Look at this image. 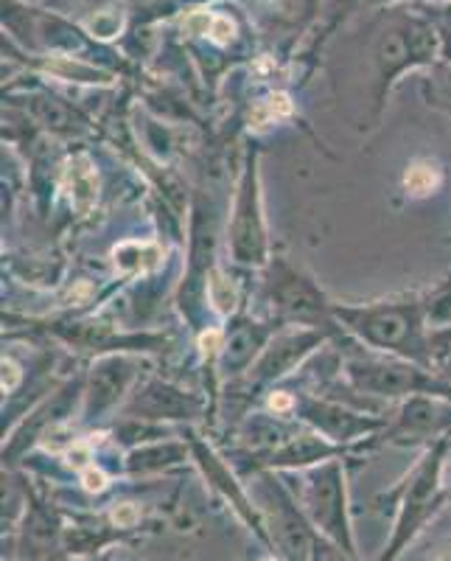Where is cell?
<instances>
[{"label":"cell","instance_id":"7c38bea8","mask_svg":"<svg viewBox=\"0 0 451 561\" xmlns=\"http://www.w3.org/2000/svg\"><path fill=\"white\" fill-rule=\"evenodd\" d=\"M127 413L129 419L140 421H192L203 413V402L194 393L165 382V379H149L132 396Z\"/></svg>","mask_w":451,"mask_h":561},{"label":"cell","instance_id":"d6986e66","mask_svg":"<svg viewBox=\"0 0 451 561\" xmlns=\"http://www.w3.org/2000/svg\"><path fill=\"white\" fill-rule=\"evenodd\" d=\"M113 262H115V270H122V273L127 275L152 273V270L163 262V250H160L158 244L127 242L115 248Z\"/></svg>","mask_w":451,"mask_h":561},{"label":"cell","instance_id":"8fae6325","mask_svg":"<svg viewBox=\"0 0 451 561\" xmlns=\"http://www.w3.org/2000/svg\"><path fill=\"white\" fill-rule=\"evenodd\" d=\"M451 435V399L440 396H409L388 424V440H449Z\"/></svg>","mask_w":451,"mask_h":561},{"label":"cell","instance_id":"5bb4252c","mask_svg":"<svg viewBox=\"0 0 451 561\" xmlns=\"http://www.w3.org/2000/svg\"><path fill=\"white\" fill-rule=\"evenodd\" d=\"M345 447L334 444V440L323 438L320 433H300L289 435L273 449L255 455V469H267V472H278V469H312V466L325 463V460L343 458Z\"/></svg>","mask_w":451,"mask_h":561},{"label":"cell","instance_id":"ac0fdd59","mask_svg":"<svg viewBox=\"0 0 451 561\" xmlns=\"http://www.w3.org/2000/svg\"><path fill=\"white\" fill-rule=\"evenodd\" d=\"M188 449L185 444L177 440H165V444H147V447L132 449L127 455V469L132 474H152L163 472L169 466H177L188 458Z\"/></svg>","mask_w":451,"mask_h":561},{"label":"cell","instance_id":"ffe728a7","mask_svg":"<svg viewBox=\"0 0 451 561\" xmlns=\"http://www.w3.org/2000/svg\"><path fill=\"white\" fill-rule=\"evenodd\" d=\"M440 183H443V169L429 158L413 160L404 172V188L409 197H429L438 192Z\"/></svg>","mask_w":451,"mask_h":561},{"label":"cell","instance_id":"603a6c76","mask_svg":"<svg viewBox=\"0 0 451 561\" xmlns=\"http://www.w3.org/2000/svg\"><path fill=\"white\" fill-rule=\"evenodd\" d=\"M34 113H37L39 122L48 129H54V133H77V124H73L70 113L57 102V99H43Z\"/></svg>","mask_w":451,"mask_h":561},{"label":"cell","instance_id":"cb8c5ba5","mask_svg":"<svg viewBox=\"0 0 451 561\" xmlns=\"http://www.w3.org/2000/svg\"><path fill=\"white\" fill-rule=\"evenodd\" d=\"M432 370L451 382V329L432 332Z\"/></svg>","mask_w":451,"mask_h":561},{"label":"cell","instance_id":"d4e9b609","mask_svg":"<svg viewBox=\"0 0 451 561\" xmlns=\"http://www.w3.org/2000/svg\"><path fill=\"white\" fill-rule=\"evenodd\" d=\"M312 561H354V556H348L345 550H339L337 545L328 542V539H320L314 542L312 550Z\"/></svg>","mask_w":451,"mask_h":561},{"label":"cell","instance_id":"484cf974","mask_svg":"<svg viewBox=\"0 0 451 561\" xmlns=\"http://www.w3.org/2000/svg\"><path fill=\"white\" fill-rule=\"evenodd\" d=\"M23 382V370L12 357H3V393H14Z\"/></svg>","mask_w":451,"mask_h":561},{"label":"cell","instance_id":"7a4b0ae2","mask_svg":"<svg viewBox=\"0 0 451 561\" xmlns=\"http://www.w3.org/2000/svg\"><path fill=\"white\" fill-rule=\"evenodd\" d=\"M343 374L354 390L373 399H409V396H440L451 399V382L432 368L393 354H356L343 365Z\"/></svg>","mask_w":451,"mask_h":561},{"label":"cell","instance_id":"44dd1931","mask_svg":"<svg viewBox=\"0 0 451 561\" xmlns=\"http://www.w3.org/2000/svg\"><path fill=\"white\" fill-rule=\"evenodd\" d=\"M205 295H208L210 307L217 309L219 314H224V318L233 314L235 307H239V287H235V280L217 267L210 270L208 284H205Z\"/></svg>","mask_w":451,"mask_h":561},{"label":"cell","instance_id":"ba28073f","mask_svg":"<svg viewBox=\"0 0 451 561\" xmlns=\"http://www.w3.org/2000/svg\"><path fill=\"white\" fill-rule=\"evenodd\" d=\"M292 415L303 419L314 433L323 438L334 440V444H350V440L368 438L379 430H388V421L375 419V415L359 413L339 402H328V399H317V396L294 393V410Z\"/></svg>","mask_w":451,"mask_h":561},{"label":"cell","instance_id":"9a60e30c","mask_svg":"<svg viewBox=\"0 0 451 561\" xmlns=\"http://www.w3.org/2000/svg\"><path fill=\"white\" fill-rule=\"evenodd\" d=\"M188 438H192V440H188V447H192L194 460H197L199 469L205 472L208 483L213 485V489H217L219 494H222V497L228 500V503L233 505L235 511H239V517L247 519V523L253 525V530L261 536V539H264V542L273 545V539H269V530L264 528V523H261L258 511H255V505L250 503V497L244 494V489L239 485V480L230 474V469L224 466V460L219 458V455L213 453V449H210L205 440H199L197 435H188Z\"/></svg>","mask_w":451,"mask_h":561},{"label":"cell","instance_id":"4316f807","mask_svg":"<svg viewBox=\"0 0 451 561\" xmlns=\"http://www.w3.org/2000/svg\"><path fill=\"white\" fill-rule=\"evenodd\" d=\"M235 37V26L230 18H213V26H210V39L219 45H228Z\"/></svg>","mask_w":451,"mask_h":561},{"label":"cell","instance_id":"f1b7e54d","mask_svg":"<svg viewBox=\"0 0 451 561\" xmlns=\"http://www.w3.org/2000/svg\"><path fill=\"white\" fill-rule=\"evenodd\" d=\"M82 480H84V489H88V491H102L104 485H107V478H104V472H102V469H96V466L84 469Z\"/></svg>","mask_w":451,"mask_h":561},{"label":"cell","instance_id":"277c9868","mask_svg":"<svg viewBox=\"0 0 451 561\" xmlns=\"http://www.w3.org/2000/svg\"><path fill=\"white\" fill-rule=\"evenodd\" d=\"M228 250L235 264L250 270H267L273 262L264 203H261V158L258 149L253 147L244 158L242 178H239V188H235L233 214H230L228 225Z\"/></svg>","mask_w":451,"mask_h":561},{"label":"cell","instance_id":"9c48e42d","mask_svg":"<svg viewBox=\"0 0 451 561\" xmlns=\"http://www.w3.org/2000/svg\"><path fill=\"white\" fill-rule=\"evenodd\" d=\"M325 340H328V332L325 329H312V325L275 334L267 343V348H264V354L258 357V363L250 368L247 382L255 385V388L280 382V379L289 377L292 370H298L305 359L312 357Z\"/></svg>","mask_w":451,"mask_h":561},{"label":"cell","instance_id":"2e32d148","mask_svg":"<svg viewBox=\"0 0 451 561\" xmlns=\"http://www.w3.org/2000/svg\"><path fill=\"white\" fill-rule=\"evenodd\" d=\"M435 43L426 32H404V28H395V32L384 34L382 43H379V65H382V99L384 90L390 88L401 70H407V65L420 62V59L432 57Z\"/></svg>","mask_w":451,"mask_h":561},{"label":"cell","instance_id":"4fadbf2b","mask_svg":"<svg viewBox=\"0 0 451 561\" xmlns=\"http://www.w3.org/2000/svg\"><path fill=\"white\" fill-rule=\"evenodd\" d=\"M273 340V325L258 323V320L239 314L228 325L222 340V354H219V370L222 377L239 379L250 374L258 357L264 354L267 343Z\"/></svg>","mask_w":451,"mask_h":561},{"label":"cell","instance_id":"3957f363","mask_svg":"<svg viewBox=\"0 0 451 561\" xmlns=\"http://www.w3.org/2000/svg\"><path fill=\"white\" fill-rule=\"evenodd\" d=\"M446 447H449V440H435L395 491V500H398V505H395V530L379 561L398 559L401 550L413 542L418 530L426 525V519L432 517L438 505L443 503Z\"/></svg>","mask_w":451,"mask_h":561},{"label":"cell","instance_id":"52a82bcc","mask_svg":"<svg viewBox=\"0 0 451 561\" xmlns=\"http://www.w3.org/2000/svg\"><path fill=\"white\" fill-rule=\"evenodd\" d=\"M258 503L264 511V525H269V539L278 545L287 561H312V550L317 536L312 534V523L303 508L294 505L284 485L269 474L258 480Z\"/></svg>","mask_w":451,"mask_h":561},{"label":"cell","instance_id":"83f0119b","mask_svg":"<svg viewBox=\"0 0 451 561\" xmlns=\"http://www.w3.org/2000/svg\"><path fill=\"white\" fill-rule=\"evenodd\" d=\"M113 519L118 523V528H132V525L140 519V514H138V508H132L129 503H124L113 511Z\"/></svg>","mask_w":451,"mask_h":561},{"label":"cell","instance_id":"7402d4cb","mask_svg":"<svg viewBox=\"0 0 451 561\" xmlns=\"http://www.w3.org/2000/svg\"><path fill=\"white\" fill-rule=\"evenodd\" d=\"M424 309H426L429 332H443V329H451V280H446L443 287H440L432 298L424 300Z\"/></svg>","mask_w":451,"mask_h":561},{"label":"cell","instance_id":"5b68a950","mask_svg":"<svg viewBox=\"0 0 451 561\" xmlns=\"http://www.w3.org/2000/svg\"><path fill=\"white\" fill-rule=\"evenodd\" d=\"M303 514L309 517L312 528L323 534V539H328L356 559L343 458L325 460V463L309 469L303 483Z\"/></svg>","mask_w":451,"mask_h":561},{"label":"cell","instance_id":"6da1fadb","mask_svg":"<svg viewBox=\"0 0 451 561\" xmlns=\"http://www.w3.org/2000/svg\"><path fill=\"white\" fill-rule=\"evenodd\" d=\"M334 320L343 332L368 345L370 351L413 359L432 368V334H429L420 298L375 300L365 307L334 304Z\"/></svg>","mask_w":451,"mask_h":561},{"label":"cell","instance_id":"8992f818","mask_svg":"<svg viewBox=\"0 0 451 561\" xmlns=\"http://www.w3.org/2000/svg\"><path fill=\"white\" fill-rule=\"evenodd\" d=\"M267 270V298L280 320H294V323L325 329V332L339 329L334 320V304L303 270L292 267L280 255H275Z\"/></svg>","mask_w":451,"mask_h":561},{"label":"cell","instance_id":"30bf717a","mask_svg":"<svg viewBox=\"0 0 451 561\" xmlns=\"http://www.w3.org/2000/svg\"><path fill=\"white\" fill-rule=\"evenodd\" d=\"M138 379V359L129 354H104L93 363L84 382L82 419L99 421L127 399Z\"/></svg>","mask_w":451,"mask_h":561},{"label":"cell","instance_id":"e0dca14e","mask_svg":"<svg viewBox=\"0 0 451 561\" xmlns=\"http://www.w3.org/2000/svg\"><path fill=\"white\" fill-rule=\"evenodd\" d=\"M62 185L65 194H68L70 208L77 210L79 217L90 214V208L99 199V172L96 163L90 160V154L79 152L73 158H68L62 172Z\"/></svg>","mask_w":451,"mask_h":561}]
</instances>
